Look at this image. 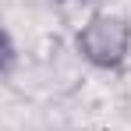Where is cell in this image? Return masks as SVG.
Here are the masks:
<instances>
[{
	"mask_svg": "<svg viewBox=\"0 0 131 131\" xmlns=\"http://www.w3.org/2000/svg\"><path fill=\"white\" fill-rule=\"evenodd\" d=\"M14 67H18V46L7 28H0V78L14 74Z\"/></svg>",
	"mask_w": 131,
	"mask_h": 131,
	"instance_id": "7a4b0ae2",
	"label": "cell"
},
{
	"mask_svg": "<svg viewBox=\"0 0 131 131\" xmlns=\"http://www.w3.org/2000/svg\"><path fill=\"white\" fill-rule=\"evenodd\" d=\"M50 4H57V7H96L99 0H50Z\"/></svg>",
	"mask_w": 131,
	"mask_h": 131,
	"instance_id": "3957f363",
	"label": "cell"
},
{
	"mask_svg": "<svg viewBox=\"0 0 131 131\" xmlns=\"http://www.w3.org/2000/svg\"><path fill=\"white\" fill-rule=\"evenodd\" d=\"M74 50L96 71H121L131 57V21L121 11H92L74 32Z\"/></svg>",
	"mask_w": 131,
	"mask_h": 131,
	"instance_id": "6da1fadb",
	"label": "cell"
}]
</instances>
